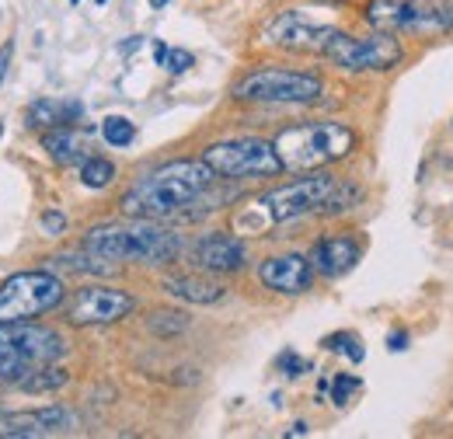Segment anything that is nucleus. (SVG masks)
I'll return each mask as SVG.
<instances>
[{"label":"nucleus","mask_w":453,"mask_h":439,"mask_svg":"<svg viewBox=\"0 0 453 439\" xmlns=\"http://www.w3.org/2000/svg\"><path fill=\"white\" fill-rule=\"evenodd\" d=\"M217 171L199 161H168V165L154 167L150 174H143L140 181H133L122 199L119 210L126 217L140 220H171L181 213H192L196 206L210 203L213 189H217Z\"/></svg>","instance_id":"1"},{"label":"nucleus","mask_w":453,"mask_h":439,"mask_svg":"<svg viewBox=\"0 0 453 439\" xmlns=\"http://www.w3.org/2000/svg\"><path fill=\"white\" fill-rule=\"evenodd\" d=\"M84 248L105 262H140V266H171L181 258L185 241L161 220L129 217L126 223H98L84 234Z\"/></svg>","instance_id":"2"},{"label":"nucleus","mask_w":453,"mask_h":439,"mask_svg":"<svg viewBox=\"0 0 453 439\" xmlns=\"http://www.w3.org/2000/svg\"><path fill=\"white\" fill-rule=\"evenodd\" d=\"M359 136L352 126L335 122V119H314V122H300L283 129L273 147L283 161V171H321L328 165L345 161L356 150Z\"/></svg>","instance_id":"3"},{"label":"nucleus","mask_w":453,"mask_h":439,"mask_svg":"<svg viewBox=\"0 0 453 439\" xmlns=\"http://www.w3.org/2000/svg\"><path fill=\"white\" fill-rule=\"evenodd\" d=\"M359 199V189L345 185L335 174L314 171L307 178H296L289 185H280L265 192L258 203L273 223H293V220L314 217V213H342Z\"/></svg>","instance_id":"4"},{"label":"nucleus","mask_w":453,"mask_h":439,"mask_svg":"<svg viewBox=\"0 0 453 439\" xmlns=\"http://www.w3.org/2000/svg\"><path fill=\"white\" fill-rule=\"evenodd\" d=\"M66 356V338L39 321H0V384H21Z\"/></svg>","instance_id":"5"},{"label":"nucleus","mask_w":453,"mask_h":439,"mask_svg":"<svg viewBox=\"0 0 453 439\" xmlns=\"http://www.w3.org/2000/svg\"><path fill=\"white\" fill-rule=\"evenodd\" d=\"M230 95L248 105H311L325 95V81L311 70L258 66V70L244 73Z\"/></svg>","instance_id":"6"},{"label":"nucleus","mask_w":453,"mask_h":439,"mask_svg":"<svg viewBox=\"0 0 453 439\" xmlns=\"http://www.w3.org/2000/svg\"><path fill=\"white\" fill-rule=\"evenodd\" d=\"M66 304V282L50 269L14 273L0 282V321H35Z\"/></svg>","instance_id":"7"},{"label":"nucleus","mask_w":453,"mask_h":439,"mask_svg":"<svg viewBox=\"0 0 453 439\" xmlns=\"http://www.w3.org/2000/svg\"><path fill=\"white\" fill-rule=\"evenodd\" d=\"M203 161L217 171L224 181H248V178H276L283 174V161L273 147V140L258 136H237L220 140L203 150Z\"/></svg>","instance_id":"8"},{"label":"nucleus","mask_w":453,"mask_h":439,"mask_svg":"<svg viewBox=\"0 0 453 439\" xmlns=\"http://www.w3.org/2000/svg\"><path fill=\"white\" fill-rule=\"evenodd\" d=\"M325 59H332L345 73H388L404 59V50L395 32H373V35H345L335 32L325 46Z\"/></svg>","instance_id":"9"},{"label":"nucleus","mask_w":453,"mask_h":439,"mask_svg":"<svg viewBox=\"0 0 453 439\" xmlns=\"http://www.w3.org/2000/svg\"><path fill=\"white\" fill-rule=\"evenodd\" d=\"M366 21L380 32H453V0H373Z\"/></svg>","instance_id":"10"},{"label":"nucleus","mask_w":453,"mask_h":439,"mask_svg":"<svg viewBox=\"0 0 453 439\" xmlns=\"http://www.w3.org/2000/svg\"><path fill=\"white\" fill-rule=\"evenodd\" d=\"M136 311V297L115 286H81L70 304H66V321L73 328H105V325H119L122 318H129Z\"/></svg>","instance_id":"11"},{"label":"nucleus","mask_w":453,"mask_h":439,"mask_svg":"<svg viewBox=\"0 0 453 439\" xmlns=\"http://www.w3.org/2000/svg\"><path fill=\"white\" fill-rule=\"evenodd\" d=\"M335 32L339 28L321 25L303 11H283V14L265 21L262 42H269L276 50H289V53H325V46Z\"/></svg>","instance_id":"12"},{"label":"nucleus","mask_w":453,"mask_h":439,"mask_svg":"<svg viewBox=\"0 0 453 439\" xmlns=\"http://www.w3.org/2000/svg\"><path fill=\"white\" fill-rule=\"evenodd\" d=\"M77 426V415L63 404H46V408H21L4 415V439H42L63 436Z\"/></svg>","instance_id":"13"},{"label":"nucleus","mask_w":453,"mask_h":439,"mask_svg":"<svg viewBox=\"0 0 453 439\" xmlns=\"http://www.w3.org/2000/svg\"><path fill=\"white\" fill-rule=\"evenodd\" d=\"M363 248L366 241L356 234V230H342V234H328L314 244L311 251V266L314 275H325V279H339V275L352 273L356 262L363 258Z\"/></svg>","instance_id":"14"},{"label":"nucleus","mask_w":453,"mask_h":439,"mask_svg":"<svg viewBox=\"0 0 453 439\" xmlns=\"http://www.w3.org/2000/svg\"><path fill=\"white\" fill-rule=\"evenodd\" d=\"M192 258H196V266L206 269V273H220V275L241 273V269L248 266V244H244L241 237H234V234L213 230V234H203V237L196 241Z\"/></svg>","instance_id":"15"},{"label":"nucleus","mask_w":453,"mask_h":439,"mask_svg":"<svg viewBox=\"0 0 453 439\" xmlns=\"http://www.w3.org/2000/svg\"><path fill=\"white\" fill-rule=\"evenodd\" d=\"M258 282L273 293H283V297H300L311 289L314 282V266L307 255H273L258 266Z\"/></svg>","instance_id":"16"},{"label":"nucleus","mask_w":453,"mask_h":439,"mask_svg":"<svg viewBox=\"0 0 453 439\" xmlns=\"http://www.w3.org/2000/svg\"><path fill=\"white\" fill-rule=\"evenodd\" d=\"M161 286L174 300L199 304V307H210V304L224 300V286L217 279H206V275H168Z\"/></svg>","instance_id":"17"},{"label":"nucleus","mask_w":453,"mask_h":439,"mask_svg":"<svg viewBox=\"0 0 453 439\" xmlns=\"http://www.w3.org/2000/svg\"><path fill=\"white\" fill-rule=\"evenodd\" d=\"M73 119H81V105L73 102H53V98H42V102H32L25 112V122L28 129H57V126H73Z\"/></svg>","instance_id":"18"},{"label":"nucleus","mask_w":453,"mask_h":439,"mask_svg":"<svg viewBox=\"0 0 453 439\" xmlns=\"http://www.w3.org/2000/svg\"><path fill=\"white\" fill-rule=\"evenodd\" d=\"M42 147H46V154H50L59 167H70V165H81V161H84V143H81V136H77L70 126L46 129Z\"/></svg>","instance_id":"19"},{"label":"nucleus","mask_w":453,"mask_h":439,"mask_svg":"<svg viewBox=\"0 0 453 439\" xmlns=\"http://www.w3.org/2000/svg\"><path fill=\"white\" fill-rule=\"evenodd\" d=\"M81 181H84V189H109L115 181V165L109 158H84L81 161Z\"/></svg>","instance_id":"20"},{"label":"nucleus","mask_w":453,"mask_h":439,"mask_svg":"<svg viewBox=\"0 0 453 439\" xmlns=\"http://www.w3.org/2000/svg\"><path fill=\"white\" fill-rule=\"evenodd\" d=\"M147 328L157 338H174V335H181V331L188 328V318L181 311H154L147 318Z\"/></svg>","instance_id":"21"},{"label":"nucleus","mask_w":453,"mask_h":439,"mask_svg":"<svg viewBox=\"0 0 453 439\" xmlns=\"http://www.w3.org/2000/svg\"><path fill=\"white\" fill-rule=\"evenodd\" d=\"M66 381H70V377H66L57 363H53V366H42V370H35L32 377H25L18 387H21V390H28V394H42V390H59Z\"/></svg>","instance_id":"22"},{"label":"nucleus","mask_w":453,"mask_h":439,"mask_svg":"<svg viewBox=\"0 0 453 439\" xmlns=\"http://www.w3.org/2000/svg\"><path fill=\"white\" fill-rule=\"evenodd\" d=\"M321 345H325L328 352H339L345 359H352V363H363V359H366V349H363V342H359L352 331H335V335H328Z\"/></svg>","instance_id":"23"},{"label":"nucleus","mask_w":453,"mask_h":439,"mask_svg":"<svg viewBox=\"0 0 453 439\" xmlns=\"http://www.w3.org/2000/svg\"><path fill=\"white\" fill-rule=\"evenodd\" d=\"M102 136H105L109 147H129V143L136 140V126H133L126 115H109V119L102 122Z\"/></svg>","instance_id":"24"},{"label":"nucleus","mask_w":453,"mask_h":439,"mask_svg":"<svg viewBox=\"0 0 453 439\" xmlns=\"http://www.w3.org/2000/svg\"><path fill=\"white\" fill-rule=\"evenodd\" d=\"M276 370H280L283 377H289V381H296V377H303V374L311 370V363H307L303 356H296L293 349H283V352L276 356Z\"/></svg>","instance_id":"25"},{"label":"nucleus","mask_w":453,"mask_h":439,"mask_svg":"<svg viewBox=\"0 0 453 439\" xmlns=\"http://www.w3.org/2000/svg\"><path fill=\"white\" fill-rule=\"evenodd\" d=\"M359 377H352V374H335L332 377V404H339V408H345L349 404V397L359 390Z\"/></svg>","instance_id":"26"},{"label":"nucleus","mask_w":453,"mask_h":439,"mask_svg":"<svg viewBox=\"0 0 453 439\" xmlns=\"http://www.w3.org/2000/svg\"><path fill=\"white\" fill-rule=\"evenodd\" d=\"M168 73H185L188 66H196V56L188 53V50H168L165 56V63H161Z\"/></svg>","instance_id":"27"},{"label":"nucleus","mask_w":453,"mask_h":439,"mask_svg":"<svg viewBox=\"0 0 453 439\" xmlns=\"http://www.w3.org/2000/svg\"><path fill=\"white\" fill-rule=\"evenodd\" d=\"M42 230H50L53 237H59V234L66 230V217H63L59 210H50V213H42Z\"/></svg>","instance_id":"28"},{"label":"nucleus","mask_w":453,"mask_h":439,"mask_svg":"<svg viewBox=\"0 0 453 439\" xmlns=\"http://www.w3.org/2000/svg\"><path fill=\"white\" fill-rule=\"evenodd\" d=\"M388 349H391V352H404V349H408V331H391V335H388Z\"/></svg>","instance_id":"29"},{"label":"nucleus","mask_w":453,"mask_h":439,"mask_svg":"<svg viewBox=\"0 0 453 439\" xmlns=\"http://www.w3.org/2000/svg\"><path fill=\"white\" fill-rule=\"evenodd\" d=\"M11 56H14V42H4V46H0V84H4V77H7Z\"/></svg>","instance_id":"30"},{"label":"nucleus","mask_w":453,"mask_h":439,"mask_svg":"<svg viewBox=\"0 0 453 439\" xmlns=\"http://www.w3.org/2000/svg\"><path fill=\"white\" fill-rule=\"evenodd\" d=\"M307 433H311V429H307V422H296V426H293L286 436H307Z\"/></svg>","instance_id":"31"},{"label":"nucleus","mask_w":453,"mask_h":439,"mask_svg":"<svg viewBox=\"0 0 453 439\" xmlns=\"http://www.w3.org/2000/svg\"><path fill=\"white\" fill-rule=\"evenodd\" d=\"M171 0H150V7H157V11H161V7H168Z\"/></svg>","instance_id":"32"},{"label":"nucleus","mask_w":453,"mask_h":439,"mask_svg":"<svg viewBox=\"0 0 453 439\" xmlns=\"http://www.w3.org/2000/svg\"><path fill=\"white\" fill-rule=\"evenodd\" d=\"M95 4H105V0H95Z\"/></svg>","instance_id":"33"},{"label":"nucleus","mask_w":453,"mask_h":439,"mask_svg":"<svg viewBox=\"0 0 453 439\" xmlns=\"http://www.w3.org/2000/svg\"><path fill=\"white\" fill-rule=\"evenodd\" d=\"M73 4H77V0H73Z\"/></svg>","instance_id":"34"}]
</instances>
